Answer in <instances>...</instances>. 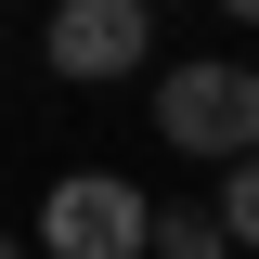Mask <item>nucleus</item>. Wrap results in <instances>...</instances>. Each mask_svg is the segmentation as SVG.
I'll return each mask as SVG.
<instances>
[{
	"label": "nucleus",
	"mask_w": 259,
	"mask_h": 259,
	"mask_svg": "<svg viewBox=\"0 0 259 259\" xmlns=\"http://www.w3.org/2000/svg\"><path fill=\"white\" fill-rule=\"evenodd\" d=\"M156 130L182 143V156H207V168L259 156V78L246 65H168L156 78Z\"/></svg>",
	"instance_id": "1"
},
{
	"label": "nucleus",
	"mask_w": 259,
	"mask_h": 259,
	"mask_svg": "<svg viewBox=\"0 0 259 259\" xmlns=\"http://www.w3.org/2000/svg\"><path fill=\"white\" fill-rule=\"evenodd\" d=\"M143 221H156V194H130L117 168H65L39 194V246L52 259H143Z\"/></svg>",
	"instance_id": "2"
},
{
	"label": "nucleus",
	"mask_w": 259,
	"mask_h": 259,
	"mask_svg": "<svg viewBox=\"0 0 259 259\" xmlns=\"http://www.w3.org/2000/svg\"><path fill=\"white\" fill-rule=\"evenodd\" d=\"M156 13L143 0H52V78H143Z\"/></svg>",
	"instance_id": "3"
},
{
	"label": "nucleus",
	"mask_w": 259,
	"mask_h": 259,
	"mask_svg": "<svg viewBox=\"0 0 259 259\" xmlns=\"http://www.w3.org/2000/svg\"><path fill=\"white\" fill-rule=\"evenodd\" d=\"M143 259H233V246H221L207 207H156V221H143Z\"/></svg>",
	"instance_id": "4"
},
{
	"label": "nucleus",
	"mask_w": 259,
	"mask_h": 259,
	"mask_svg": "<svg viewBox=\"0 0 259 259\" xmlns=\"http://www.w3.org/2000/svg\"><path fill=\"white\" fill-rule=\"evenodd\" d=\"M207 221H221V246H259V156H233V168H221Z\"/></svg>",
	"instance_id": "5"
},
{
	"label": "nucleus",
	"mask_w": 259,
	"mask_h": 259,
	"mask_svg": "<svg viewBox=\"0 0 259 259\" xmlns=\"http://www.w3.org/2000/svg\"><path fill=\"white\" fill-rule=\"evenodd\" d=\"M221 13H233V26H259V0H221Z\"/></svg>",
	"instance_id": "6"
},
{
	"label": "nucleus",
	"mask_w": 259,
	"mask_h": 259,
	"mask_svg": "<svg viewBox=\"0 0 259 259\" xmlns=\"http://www.w3.org/2000/svg\"><path fill=\"white\" fill-rule=\"evenodd\" d=\"M0 259H13V233H0Z\"/></svg>",
	"instance_id": "7"
},
{
	"label": "nucleus",
	"mask_w": 259,
	"mask_h": 259,
	"mask_svg": "<svg viewBox=\"0 0 259 259\" xmlns=\"http://www.w3.org/2000/svg\"><path fill=\"white\" fill-rule=\"evenodd\" d=\"M143 13H156V0H143Z\"/></svg>",
	"instance_id": "8"
}]
</instances>
